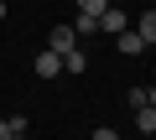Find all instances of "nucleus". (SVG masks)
Wrapping results in <instances>:
<instances>
[{
    "instance_id": "f257e3e1",
    "label": "nucleus",
    "mask_w": 156,
    "mask_h": 140,
    "mask_svg": "<svg viewBox=\"0 0 156 140\" xmlns=\"http://www.w3.org/2000/svg\"><path fill=\"white\" fill-rule=\"evenodd\" d=\"M78 47V31H73V21H62V26H52V36H47V52H73Z\"/></svg>"
},
{
    "instance_id": "f03ea898",
    "label": "nucleus",
    "mask_w": 156,
    "mask_h": 140,
    "mask_svg": "<svg viewBox=\"0 0 156 140\" xmlns=\"http://www.w3.org/2000/svg\"><path fill=\"white\" fill-rule=\"evenodd\" d=\"M115 47H120L125 57H140V52H146V42H140V31H135V26H125V31H115Z\"/></svg>"
},
{
    "instance_id": "7ed1b4c3",
    "label": "nucleus",
    "mask_w": 156,
    "mask_h": 140,
    "mask_svg": "<svg viewBox=\"0 0 156 140\" xmlns=\"http://www.w3.org/2000/svg\"><path fill=\"white\" fill-rule=\"evenodd\" d=\"M125 26H130V11H115V5H104V16H99V31H109V36H115V31H125Z\"/></svg>"
},
{
    "instance_id": "20e7f679",
    "label": "nucleus",
    "mask_w": 156,
    "mask_h": 140,
    "mask_svg": "<svg viewBox=\"0 0 156 140\" xmlns=\"http://www.w3.org/2000/svg\"><path fill=\"white\" fill-rule=\"evenodd\" d=\"M135 31H140L146 47H156V11H140V16H135Z\"/></svg>"
},
{
    "instance_id": "39448f33",
    "label": "nucleus",
    "mask_w": 156,
    "mask_h": 140,
    "mask_svg": "<svg viewBox=\"0 0 156 140\" xmlns=\"http://www.w3.org/2000/svg\"><path fill=\"white\" fill-rule=\"evenodd\" d=\"M62 73H89V52H83V47L62 52Z\"/></svg>"
},
{
    "instance_id": "423d86ee",
    "label": "nucleus",
    "mask_w": 156,
    "mask_h": 140,
    "mask_svg": "<svg viewBox=\"0 0 156 140\" xmlns=\"http://www.w3.org/2000/svg\"><path fill=\"white\" fill-rule=\"evenodd\" d=\"M57 73H62V57L57 52H42L37 57V78H57Z\"/></svg>"
},
{
    "instance_id": "0eeeda50",
    "label": "nucleus",
    "mask_w": 156,
    "mask_h": 140,
    "mask_svg": "<svg viewBox=\"0 0 156 140\" xmlns=\"http://www.w3.org/2000/svg\"><path fill=\"white\" fill-rule=\"evenodd\" d=\"M135 130L140 135H156V109L151 104H135Z\"/></svg>"
},
{
    "instance_id": "6e6552de",
    "label": "nucleus",
    "mask_w": 156,
    "mask_h": 140,
    "mask_svg": "<svg viewBox=\"0 0 156 140\" xmlns=\"http://www.w3.org/2000/svg\"><path fill=\"white\" fill-rule=\"evenodd\" d=\"M104 5H109V0H78V16H94V21H99Z\"/></svg>"
},
{
    "instance_id": "1a4fd4ad",
    "label": "nucleus",
    "mask_w": 156,
    "mask_h": 140,
    "mask_svg": "<svg viewBox=\"0 0 156 140\" xmlns=\"http://www.w3.org/2000/svg\"><path fill=\"white\" fill-rule=\"evenodd\" d=\"M94 140H120V135H115L109 125H99V130H94Z\"/></svg>"
},
{
    "instance_id": "9d476101",
    "label": "nucleus",
    "mask_w": 156,
    "mask_h": 140,
    "mask_svg": "<svg viewBox=\"0 0 156 140\" xmlns=\"http://www.w3.org/2000/svg\"><path fill=\"white\" fill-rule=\"evenodd\" d=\"M146 104H151V109H156V88H146Z\"/></svg>"
},
{
    "instance_id": "9b49d317",
    "label": "nucleus",
    "mask_w": 156,
    "mask_h": 140,
    "mask_svg": "<svg viewBox=\"0 0 156 140\" xmlns=\"http://www.w3.org/2000/svg\"><path fill=\"white\" fill-rule=\"evenodd\" d=\"M5 16H11V5H5V0H0V21H5Z\"/></svg>"
},
{
    "instance_id": "f8f14e48",
    "label": "nucleus",
    "mask_w": 156,
    "mask_h": 140,
    "mask_svg": "<svg viewBox=\"0 0 156 140\" xmlns=\"http://www.w3.org/2000/svg\"><path fill=\"white\" fill-rule=\"evenodd\" d=\"M5 135H11V125H5V119H0V140H5Z\"/></svg>"
},
{
    "instance_id": "ddd939ff",
    "label": "nucleus",
    "mask_w": 156,
    "mask_h": 140,
    "mask_svg": "<svg viewBox=\"0 0 156 140\" xmlns=\"http://www.w3.org/2000/svg\"><path fill=\"white\" fill-rule=\"evenodd\" d=\"M5 140H21V135H5Z\"/></svg>"
}]
</instances>
